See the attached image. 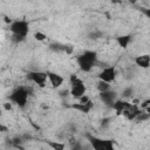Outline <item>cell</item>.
<instances>
[{"mask_svg": "<svg viewBox=\"0 0 150 150\" xmlns=\"http://www.w3.org/2000/svg\"><path fill=\"white\" fill-rule=\"evenodd\" d=\"M69 81H70V86H71L70 87V95L74 98L80 100L83 95H86L87 87H86L84 82L79 76H76L75 74H71L69 77Z\"/></svg>", "mask_w": 150, "mask_h": 150, "instance_id": "3", "label": "cell"}, {"mask_svg": "<svg viewBox=\"0 0 150 150\" xmlns=\"http://www.w3.org/2000/svg\"><path fill=\"white\" fill-rule=\"evenodd\" d=\"M149 118H150V114H149V112H146V111H141V114L137 116L136 121H137V122H144V121H146V120H149Z\"/></svg>", "mask_w": 150, "mask_h": 150, "instance_id": "18", "label": "cell"}, {"mask_svg": "<svg viewBox=\"0 0 150 150\" xmlns=\"http://www.w3.org/2000/svg\"><path fill=\"white\" fill-rule=\"evenodd\" d=\"M88 142L95 150H114V142L111 139H103L91 135H87Z\"/></svg>", "mask_w": 150, "mask_h": 150, "instance_id": "5", "label": "cell"}, {"mask_svg": "<svg viewBox=\"0 0 150 150\" xmlns=\"http://www.w3.org/2000/svg\"><path fill=\"white\" fill-rule=\"evenodd\" d=\"M70 107H71L73 109L79 110L80 112H83V114H89V112H90V110L94 108V103H93V102H91V100H90V101H88L87 103H81V102H79V103L71 104Z\"/></svg>", "mask_w": 150, "mask_h": 150, "instance_id": "13", "label": "cell"}, {"mask_svg": "<svg viewBox=\"0 0 150 150\" xmlns=\"http://www.w3.org/2000/svg\"><path fill=\"white\" fill-rule=\"evenodd\" d=\"M109 89H110V83H109V82L98 80V82H97V90H98L100 93L107 91V90H109Z\"/></svg>", "mask_w": 150, "mask_h": 150, "instance_id": "16", "label": "cell"}, {"mask_svg": "<svg viewBox=\"0 0 150 150\" xmlns=\"http://www.w3.org/2000/svg\"><path fill=\"white\" fill-rule=\"evenodd\" d=\"M64 53H67V54H71V53H73V46H71V45H66Z\"/></svg>", "mask_w": 150, "mask_h": 150, "instance_id": "25", "label": "cell"}, {"mask_svg": "<svg viewBox=\"0 0 150 150\" xmlns=\"http://www.w3.org/2000/svg\"><path fill=\"white\" fill-rule=\"evenodd\" d=\"M68 94H70V90H62V91H60V93H59V95H60L61 97H64V96L67 97V96H68Z\"/></svg>", "mask_w": 150, "mask_h": 150, "instance_id": "26", "label": "cell"}, {"mask_svg": "<svg viewBox=\"0 0 150 150\" xmlns=\"http://www.w3.org/2000/svg\"><path fill=\"white\" fill-rule=\"evenodd\" d=\"M134 61H135V64L142 69H148L150 67V55L149 54L137 55Z\"/></svg>", "mask_w": 150, "mask_h": 150, "instance_id": "11", "label": "cell"}, {"mask_svg": "<svg viewBox=\"0 0 150 150\" xmlns=\"http://www.w3.org/2000/svg\"><path fill=\"white\" fill-rule=\"evenodd\" d=\"M48 145H49L50 148L55 149V150H62V149H64V144H63V143H57V142H52V141H49V142H48Z\"/></svg>", "mask_w": 150, "mask_h": 150, "instance_id": "19", "label": "cell"}, {"mask_svg": "<svg viewBox=\"0 0 150 150\" xmlns=\"http://www.w3.org/2000/svg\"><path fill=\"white\" fill-rule=\"evenodd\" d=\"M21 137L23 138V141H27V139H32V136H30L29 134H23V135H21Z\"/></svg>", "mask_w": 150, "mask_h": 150, "instance_id": "28", "label": "cell"}, {"mask_svg": "<svg viewBox=\"0 0 150 150\" xmlns=\"http://www.w3.org/2000/svg\"><path fill=\"white\" fill-rule=\"evenodd\" d=\"M28 96H29V91L26 87H18L9 94L8 98L12 103L23 109L28 103Z\"/></svg>", "mask_w": 150, "mask_h": 150, "instance_id": "2", "label": "cell"}, {"mask_svg": "<svg viewBox=\"0 0 150 150\" xmlns=\"http://www.w3.org/2000/svg\"><path fill=\"white\" fill-rule=\"evenodd\" d=\"M98 96H100V100H101V102H102L103 104L110 105V107H111V104L117 100V93H116L115 90H111V89H109V90H107V91L100 93Z\"/></svg>", "mask_w": 150, "mask_h": 150, "instance_id": "8", "label": "cell"}, {"mask_svg": "<svg viewBox=\"0 0 150 150\" xmlns=\"http://www.w3.org/2000/svg\"><path fill=\"white\" fill-rule=\"evenodd\" d=\"M88 101H90V98H89L87 95H83V96L80 98V102H81V103H87Z\"/></svg>", "mask_w": 150, "mask_h": 150, "instance_id": "27", "label": "cell"}, {"mask_svg": "<svg viewBox=\"0 0 150 150\" xmlns=\"http://www.w3.org/2000/svg\"><path fill=\"white\" fill-rule=\"evenodd\" d=\"M101 36H102V32H100V30H95V32H91L89 34V39H91V40L100 39Z\"/></svg>", "mask_w": 150, "mask_h": 150, "instance_id": "21", "label": "cell"}, {"mask_svg": "<svg viewBox=\"0 0 150 150\" xmlns=\"http://www.w3.org/2000/svg\"><path fill=\"white\" fill-rule=\"evenodd\" d=\"M9 30L12 32L13 35L21 36V38L26 39L29 33V22L26 20H15V21L11 22Z\"/></svg>", "mask_w": 150, "mask_h": 150, "instance_id": "4", "label": "cell"}, {"mask_svg": "<svg viewBox=\"0 0 150 150\" xmlns=\"http://www.w3.org/2000/svg\"><path fill=\"white\" fill-rule=\"evenodd\" d=\"M129 1V4H131V5H135L136 2H137V0H128Z\"/></svg>", "mask_w": 150, "mask_h": 150, "instance_id": "31", "label": "cell"}, {"mask_svg": "<svg viewBox=\"0 0 150 150\" xmlns=\"http://www.w3.org/2000/svg\"><path fill=\"white\" fill-rule=\"evenodd\" d=\"M47 75H48V81H49V83L52 84V87H53L54 89L61 87V86L63 84V82H64L63 76H61V75L57 74V73H54V71H47Z\"/></svg>", "mask_w": 150, "mask_h": 150, "instance_id": "9", "label": "cell"}, {"mask_svg": "<svg viewBox=\"0 0 150 150\" xmlns=\"http://www.w3.org/2000/svg\"><path fill=\"white\" fill-rule=\"evenodd\" d=\"M0 129H1V131H2V132H5V131L7 130V128H6V127H4V125H0Z\"/></svg>", "mask_w": 150, "mask_h": 150, "instance_id": "30", "label": "cell"}, {"mask_svg": "<svg viewBox=\"0 0 150 150\" xmlns=\"http://www.w3.org/2000/svg\"><path fill=\"white\" fill-rule=\"evenodd\" d=\"M130 105H131V103H129V102L125 101V100H116V101L111 104V108L116 111L117 115H122L123 111H124L125 109H128Z\"/></svg>", "mask_w": 150, "mask_h": 150, "instance_id": "12", "label": "cell"}, {"mask_svg": "<svg viewBox=\"0 0 150 150\" xmlns=\"http://www.w3.org/2000/svg\"><path fill=\"white\" fill-rule=\"evenodd\" d=\"M46 38H47V35L45 34V33H42V32H35L34 33V39L36 40V41H43V40H46Z\"/></svg>", "mask_w": 150, "mask_h": 150, "instance_id": "20", "label": "cell"}, {"mask_svg": "<svg viewBox=\"0 0 150 150\" xmlns=\"http://www.w3.org/2000/svg\"><path fill=\"white\" fill-rule=\"evenodd\" d=\"M4 107H5L6 110H11V109H12V104H11V103H5Z\"/></svg>", "mask_w": 150, "mask_h": 150, "instance_id": "29", "label": "cell"}, {"mask_svg": "<svg viewBox=\"0 0 150 150\" xmlns=\"http://www.w3.org/2000/svg\"><path fill=\"white\" fill-rule=\"evenodd\" d=\"M109 124H110V118L107 117V118H102L101 120V127L102 128H107Z\"/></svg>", "mask_w": 150, "mask_h": 150, "instance_id": "23", "label": "cell"}, {"mask_svg": "<svg viewBox=\"0 0 150 150\" xmlns=\"http://www.w3.org/2000/svg\"><path fill=\"white\" fill-rule=\"evenodd\" d=\"M116 68L114 66H109V67H104L100 74H98V80H102V81H105V82H114L115 79H116Z\"/></svg>", "mask_w": 150, "mask_h": 150, "instance_id": "7", "label": "cell"}, {"mask_svg": "<svg viewBox=\"0 0 150 150\" xmlns=\"http://www.w3.org/2000/svg\"><path fill=\"white\" fill-rule=\"evenodd\" d=\"M49 49L52 52H54V53H62L66 49V45L64 43H61V42L54 41V42L49 43Z\"/></svg>", "mask_w": 150, "mask_h": 150, "instance_id": "15", "label": "cell"}, {"mask_svg": "<svg viewBox=\"0 0 150 150\" xmlns=\"http://www.w3.org/2000/svg\"><path fill=\"white\" fill-rule=\"evenodd\" d=\"M141 11H142V13L150 20V8H141Z\"/></svg>", "mask_w": 150, "mask_h": 150, "instance_id": "24", "label": "cell"}, {"mask_svg": "<svg viewBox=\"0 0 150 150\" xmlns=\"http://www.w3.org/2000/svg\"><path fill=\"white\" fill-rule=\"evenodd\" d=\"M26 39L25 38H21V36H15V35H12V41L15 42V43H21L23 42Z\"/></svg>", "mask_w": 150, "mask_h": 150, "instance_id": "22", "label": "cell"}, {"mask_svg": "<svg viewBox=\"0 0 150 150\" xmlns=\"http://www.w3.org/2000/svg\"><path fill=\"white\" fill-rule=\"evenodd\" d=\"M132 94H134V87H131V86H128L122 90V97L123 98H130L132 96Z\"/></svg>", "mask_w": 150, "mask_h": 150, "instance_id": "17", "label": "cell"}, {"mask_svg": "<svg viewBox=\"0 0 150 150\" xmlns=\"http://www.w3.org/2000/svg\"><path fill=\"white\" fill-rule=\"evenodd\" d=\"M141 109L136 105V104H131L128 109H125L124 111H123V116L127 118V120H129V121H134V120H136L137 118V116L141 114Z\"/></svg>", "mask_w": 150, "mask_h": 150, "instance_id": "10", "label": "cell"}, {"mask_svg": "<svg viewBox=\"0 0 150 150\" xmlns=\"http://www.w3.org/2000/svg\"><path fill=\"white\" fill-rule=\"evenodd\" d=\"M132 41V36L130 34H125V35H120L116 38V42L118 43L120 47H122L123 49L128 48L129 43Z\"/></svg>", "mask_w": 150, "mask_h": 150, "instance_id": "14", "label": "cell"}, {"mask_svg": "<svg viewBox=\"0 0 150 150\" xmlns=\"http://www.w3.org/2000/svg\"><path fill=\"white\" fill-rule=\"evenodd\" d=\"M27 79L29 81H32L33 83H35L36 86L43 88V87H46V83H47V80H48V75H47V71L33 70V71H29L27 74Z\"/></svg>", "mask_w": 150, "mask_h": 150, "instance_id": "6", "label": "cell"}, {"mask_svg": "<svg viewBox=\"0 0 150 150\" xmlns=\"http://www.w3.org/2000/svg\"><path fill=\"white\" fill-rule=\"evenodd\" d=\"M96 62H97V53L95 50H84L82 54H80L76 57V63L79 68L84 73H89L94 68Z\"/></svg>", "mask_w": 150, "mask_h": 150, "instance_id": "1", "label": "cell"}]
</instances>
